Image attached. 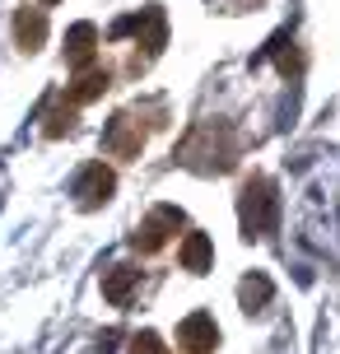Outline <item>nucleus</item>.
Returning a JSON list of instances; mask_svg holds the SVG:
<instances>
[{"instance_id":"f257e3e1","label":"nucleus","mask_w":340,"mask_h":354,"mask_svg":"<svg viewBox=\"0 0 340 354\" xmlns=\"http://www.w3.org/2000/svg\"><path fill=\"white\" fill-rule=\"evenodd\" d=\"M178 163L182 168H191V173H229L233 163H238V131L229 122H200L187 131V140L178 149Z\"/></svg>"},{"instance_id":"f03ea898","label":"nucleus","mask_w":340,"mask_h":354,"mask_svg":"<svg viewBox=\"0 0 340 354\" xmlns=\"http://www.w3.org/2000/svg\"><path fill=\"white\" fill-rule=\"evenodd\" d=\"M280 219V187L275 177L252 173L243 187H238V224H243V238H266Z\"/></svg>"},{"instance_id":"7ed1b4c3","label":"nucleus","mask_w":340,"mask_h":354,"mask_svg":"<svg viewBox=\"0 0 340 354\" xmlns=\"http://www.w3.org/2000/svg\"><path fill=\"white\" fill-rule=\"evenodd\" d=\"M178 229H187V214H182L178 205H154V210L140 219V229L131 233V248L140 252V257H154V252H163L178 238Z\"/></svg>"},{"instance_id":"20e7f679","label":"nucleus","mask_w":340,"mask_h":354,"mask_svg":"<svg viewBox=\"0 0 340 354\" xmlns=\"http://www.w3.org/2000/svg\"><path fill=\"white\" fill-rule=\"evenodd\" d=\"M126 33L140 37L135 47H144V61H154V56L163 52V42H168V19H163L159 5H144L140 15H126L108 28V37H126Z\"/></svg>"},{"instance_id":"39448f33","label":"nucleus","mask_w":340,"mask_h":354,"mask_svg":"<svg viewBox=\"0 0 340 354\" xmlns=\"http://www.w3.org/2000/svg\"><path fill=\"white\" fill-rule=\"evenodd\" d=\"M144 140H149V126H144L140 107L117 112V117L108 122V131H103V149H108L112 159H140Z\"/></svg>"},{"instance_id":"423d86ee","label":"nucleus","mask_w":340,"mask_h":354,"mask_svg":"<svg viewBox=\"0 0 340 354\" xmlns=\"http://www.w3.org/2000/svg\"><path fill=\"white\" fill-rule=\"evenodd\" d=\"M112 192H117V173H112L103 159H93L79 168V177H75V205L79 210H98V205H108Z\"/></svg>"},{"instance_id":"0eeeda50","label":"nucleus","mask_w":340,"mask_h":354,"mask_svg":"<svg viewBox=\"0 0 340 354\" xmlns=\"http://www.w3.org/2000/svg\"><path fill=\"white\" fill-rule=\"evenodd\" d=\"M98 24H89V19H79V24H70V33H66V66H70L75 75L93 71V56H98Z\"/></svg>"},{"instance_id":"6e6552de","label":"nucleus","mask_w":340,"mask_h":354,"mask_svg":"<svg viewBox=\"0 0 340 354\" xmlns=\"http://www.w3.org/2000/svg\"><path fill=\"white\" fill-rule=\"evenodd\" d=\"M42 42H47V10L23 0V5L15 10V47H19L23 56H33Z\"/></svg>"},{"instance_id":"1a4fd4ad","label":"nucleus","mask_w":340,"mask_h":354,"mask_svg":"<svg viewBox=\"0 0 340 354\" xmlns=\"http://www.w3.org/2000/svg\"><path fill=\"white\" fill-rule=\"evenodd\" d=\"M178 345L187 354H210L219 345V326L210 313H191V317L178 322Z\"/></svg>"},{"instance_id":"9d476101","label":"nucleus","mask_w":340,"mask_h":354,"mask_svg":"<svg viewBox=\"0 0 340 354\" xmlns=\"http://www.w3.org/2000/svg\"><path fill=\"white\" fill-rule=\"evenodd\" d=\"M108 88H112V71H108V66H93V71L75 75L70 84H66V93H61V103L84 107V103H93V98H103Z\"/></svg>"},{"instance_id":"9b49d317","label":"nucleus","mask_w":340,"mask_h":354,"mask_svg":"<svg viewBox=\"0 0 340 354\" xmlns=\"http://www.w3.org/2000/svg\"><path fill=\"white\" fill-rule=\"evenodd\" d=\"M215 261V243H210V233H182V248H178V266L182 270H191V275H205Z\"/></svg>"},{"instance_id":"f8f14e48","label":"nucleus","mask_w":340,"mask_h":354,"mask_svg":"<svg viewBox=\"0 0 340 354\" xmlns=\"http://www.w3.org/2000/svg\"><path fill=\"white\" fill-rule=\"evenodd\" d=\"M135 284H140V270H135V266H112L108 275H103V299H108L112 308H126L131 294H135Z\"/></svg>"},{"instance_id":"ddd939ff","label":"nucleus","mask_w":340,"mask_h":354,"mask_svg":"<svg viewBox=\"0 0 340 354\" xmlns=\"http://www.w3.org/2000/svg\"><path fill=\"white\" fill-rule=\"evenodd\" d=\"M270 299H275V284H270V275H261V270H252L247 280L238 284V303H243V313H261Z\"/></svg>"},{"instance_id":"4468645a","label":"nucleus","mask_w":340,"mask_h":354,"mask_svg":"<svg viewBox=\"0 0 340 354\" xmlns=\"http://www.w3.org/2000/svg\"><path fill=\"white\" fill-rule=\"evenodd\" d=\"M266 56H275V66H280V75H294V80H299V75H303V56L294 52V42H289V33H280V37H270V47H266Z\"/></svg>"},{"instance_id":"2eb2a0df","label":"nucleus","mask_w":340,"mask_h":354,"mask_svg":"<svg viewBox=\"0 0 340 354\" xmlns=\"http://www.w3.org/2000/svg\"><path fill=\"white\" fill-rule=\"evenodd\" d=\"M75 122H79V107L56 103L52 112H47V126H42V136H47V140H61V136H70V131H75Z\"/></svg>"},{"instance_id":"dca6fc26","label":"nucleus","mask_w":340,"mask_h":354,"mask_svg":"<svg viewBox=\"0 0 340 354\" xmlns=\"http://www.w3.org/2000/svg\"><path fill=\"white\" fill-rule=\"evenodd\" d=\"M131 354H168V345H163L159 331H135L131 336Z\"/></svg>"},{"instance_id":"f3484780","label":"nucleus","mask_w":340,"mask_h":354,"mask_svg":"<svg viewBox=\"0 0 340 354\" xmlns=\"http://www.w3.org/2000/svg\"><path fill=\"white\" fill-rule=\"evenodd\" d=\"M37 5H42V10H47V5H56V0H37Z\"/></svg>"}]
</instances>
